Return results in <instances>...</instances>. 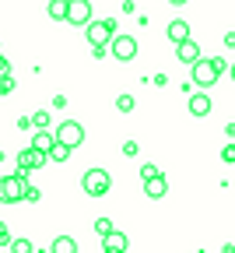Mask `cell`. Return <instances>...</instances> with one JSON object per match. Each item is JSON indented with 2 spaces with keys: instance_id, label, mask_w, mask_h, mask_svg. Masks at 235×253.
<instances>
[{
  "instance_id": "6da1fadb",
  "label": "cell",
  "mask_w": 235,
  "mask_h": 253,
  "mask_svg": "<svg viewBox=\"0 0 235 253\" xmlns=\"http://www.w3.org/2000/svg\"><path fill=\"white\" fill-rule=\"evenodd\" d=\"M84 36L91 42V49H106L109 39L116 36V18H102V21H88L84 25Z\"/></svg>"
},
{
  "instance_id": "7a4b0ae2",
  "label": "cell",
  "mask_w": 235,
  "mask_h": 253,
  "mask_svg": "<svg viewBox=\"0 0 235 253\" xmlns=\"http://www.w3.org/2000/svg\"><path fill=\"white\" fill-rule=\"evenodd\" d=\"M109 186H113V176H109L106 169H88V172L81 176V190H84L88 197H106Z\"/></svg>"
},
{
  "instance_id": "3957f363",
  "label": "cell",
  "mask_w": 235,
  "mask_h": 253,
  "mask_svg": "<svg viewBox=\"0 0 235 253\" xmlns=\"http://www.w3.org/2000/svg\"><path fill=\"white\" fill-rule=\"evenodd\" d=\"M60 144H67V148H78V144H84V126L78 123V120H63L60 126H56V134H53Z\"/></svg>"
},
{
  "instance_id": "277c9868",
  "label": "cell",
  "mask_w": 235,
  "mask_h": 253,
  "mask_svg": "<svg viewBox=\"0 0 235 253\" xmlns=\"http://www.w3.org/2000/svg\"><path fill=\"white\" fill-rule=\"evenodd\" d=\"M25 186L28 179L21 176H0V204H18L25 197Z\"/></svg>"
},
{
  "instance_id": "5b68a950",
  "label": "cell",
  "mask_w": 235,
  "mask_h": 253,
  "mask_svg": "<svg viewBox=\"0 0 235 253\" xmlns=\"http://www.w3.org/2000/svg\"><path fill=\"white\" fill-rule=\"evenodd\" d=\"M109 53H113L119 63L137 60V39H133V36H113V39H109Z\"/></svg>"
},
{
  "instance_id": "8992f818",
  "label": "cell",
  "mask_w": 235,
  "mask_h": 253,
  "mask_svg": "<svg viewBox=\"0 0 235 253\" xmlns=\"http://www.w3.org/2000/svg\"><path fill=\"white\" fill-rule=\"evenodd\" d=\"M218 78H221V74L214 71V63L200 56V60L193 63V81H190V84H196V88H211V84H214Z\"/></svg>"
},
{
  "instance_id": "52a82bcc",
  "label": "cell",
  "mask_w": 235,
  "mask_h": 253,
  "mask_svg": "<svg viewBox=\"0 0 235 253\" xmlns=\"http://www.w3.org/2000/svg\"><path fill=\"white\" fill-rule=\"evenodd\" d=\"M67 21L71 25H88L91 21V0H71V4H67Z\"/></svg>"
},
{
  "instance_id": "ba28073f",
  "label": "cell",
  "mask_w": 235,
  "mask_h": 253,
  "mask_svg": "<svg viewBox=\"0 0 235 253\" xmlns=\"http://www.w3.org/2000/svg\"><path fill=\"white\" fill-rule=\"evenodd\" d=\"M186 106H190V116L200 120V116L211 113V95H207V91H190V102H186Z\"/></svg>"
},
{
  "instance_id": "9c48e42d",
  "label": "cell",
  "mask_w": 235,
  "mask_h": 253,
  "mask_svg": "<svg viewBox=\"0 0 235 253\" xmlns=\"http://www.w3.org/2000/svg\"><path fill=\"white\" fill-rule=\"evenodd\" d=\"M126 246H130V239H126V232H119V229H113V232L102 239V253H126Z\"/></svg>"
},
{
  "instance_id": "30bf717a",
  "label": "cell",
  "mask_w": 235,
  "mask_h": 253,
  "mask_svg": "<svg viewBox=\"0 0 235 253\" xmlns=\"http://www.w3.org/2000/svg\"><path fill=\"white\" fill-rule=\"evenodd\" d=\"M176 60H179V63H190V67H193V63L200 60V46H196L193 39L179 42V46H176Z\"/></svg>"
},
{
  "instance_id": "8fae6325",
  "label": "cell",
  "mask_w": 235,
  "mask_h": 253,
  "mask_svg": "<svg viewBox=\"0 0 235 253\" xmlns=\"http://www.w3.org/2000/svg\"><path fill=\"white\" fill-rule=\"evenodd\" d=\"M144 194L151 197V201H161L165 194H169V183H165V176L158 172L155 179H144Z\"/></svg>"
},
{
  "instance_id": "7c38bea8",
  "label": "cell",
  "mask_w": 235,
  "mask_h": 253,
  "mask_svg": "<svg viewBox=\"0 0 235 253\" xmlns=\"http://www.w3.org/2000/svg\"><path fill=\"white\" fill-rule=\"evenodd\" d=\"M169 39H172V42H176V46H179V42H186V39H190V25H186V21H183V18H176V21H172V25H169Z\"/></svg>"
},
{
  "instance_id": "4fadbf2b",
  "label": "cell",
  "mask_w": 235,
  "mask_h": 253,
  "mask_svg": "<svg viewBox=\"0 0 235 253\" xmlns=\"http://www.w3.org/2000/svg\"><path fill=\"white\" fill-rule=\"evenodd\" d=\"M49 253H78V239H71V236H56L53 246H49Z\"/></svg>"
},
{
  "instance_id": "5bb4252c",
  "label": "cell",
  "mask_w": 235,
  "mask_h": 253,
  "mask_svg": "<svg viewBox=\"0 0 235 253\" xmlns=\"http://www.w3.org/2000/svg\"><path fill=\"white\" fill-rule=\"evenodd\" d=\"M67 4H71V0H49V4H46V14H49L53 21H67Z\"/></svg>"
},
{
  "instance_id": "9a60e30c",
  "label": "cell",
  "mask_w": 235,
  "mask_h": 253,
  "mask_svg": "<svg viewBox=\"0 0 235 253\" xmlns=\"http://www.w3.org/2000/svg\"><path fill=\"white\" fill-rule=\"evenodd\" d=\"M53 141H56V137H53L49 130H36V134H32V148H36V151H49Z\"/></svg>"
},
{
  "instance_id": "2e32d148",
  "label": "cell",
  "mask_w": 235,
  "mask_h": 253,
  "mask_svg": "<svg viewBox=\"0 0 235 253\" xmlns=\"http://www.w3.org/2000/svg\"><path fill=\"white\" fill-rule=\"evenodd\" d=\"M67 155H71V148H67V144H60V141H53V148L46 151V158H49V162H67Z\"/></svg>"
},
{
  "instance_id": "e0dca14e",
  "label": "cell",
  "mask_w": 235,
  "mask_h": 253,
  "mask_svg": "<svg viewBox=\"0 0 235 253\" xmlns=\"http://www.w3.org/2000/svg\"><path fill=\"white\" fill-rule=\"evenodd\" d=\"M28 123L36 126V130H46V126H49V113H46V109H39L36 116H28Z\"/></svg>"
},
{
  "instance_id": "ac0fdd59",
  "label": "cell",
  "mask_w": 235,
  "mask_h": 253,
  "mask_svg": "<svg viewBox=\"0 0 235 253\" xmlns=\"http://www.w3.org/2000/svg\"><path fill=\"white\" fill-rule=\"evenodd\" d=\"M7 246H11V253H32V239H21V236L11 239Z\"/></svg>"
},
{
  "instance_id": "d6986e66",
  "label": "cell",
  "mask_w": 235,
  "mask_h": 253,
  "mask_svg": "<svg viewBox=\"0 0 235 253\" xmlns=\"http://www.w3.org/2000/svg\"><path fill=\"white\" fill-rule=\"evenodd\" d=\"M116 109H119V113H133V95H119V99H116Z\"/></svg>"
},
{
  "instance_id": "ffe728a7",
  "label": "cell",
  "mask_w": 235,
  "mask_h": 253,
  "mask_svg": "<svg viewBox=\"0 0 235 253\" xmlns=\"http://www.w3.org/2000/svg\"><path fill=\"white\" fill-rule=\"evenodd\" d=\"M95 232H98V236L106 239V236L113 232V221H109V218H98V221H95Z\"/></svg>"
},
{
  "instance_id": "44dd1931",
  "label": "cell",
  "mask_w": 235,
  "mask_h": 253,
  "mask_svg": "<svg viewBox=\"0 0 235 253\" xmlns=\"http://www.w3.org/2000/svg\"><path fill=\"white\" fill-rule=\"evenodd\" d=\"M158 172H161V169H158L155 162H144V166H141V179H155Z\"/></svg>"
},
{
  "instance_id": "7402d4cb",
  "label": "cell",
  "mask_w": 235,
  "mask_h": 253,
  "mask_svg": "<svg viewBox=\"0 0 235 253\" xmlns=\"http://www.w3.org/2000/svg\"><path fill=\"white\" fill-rule=\"evenodd\" d=\"M221 162H228V166L235 162V141H228V144L221 148Z\"/></svg>"
},
{
  "instance_id": "603a6c76",
  "label": "cell",
  "mask_w": 235,
  "mask_h": 253,
  "mask_svg": "<svg viewBox=\"0 0 235 253\" xmlns=\"http://www.w3.org/2000/svg\"><path fill=\"white\" fill-rule=\"evenodd\" d=\"M21 201H28V204H39V201H42V194H39L36 186H25V197H21Z\"/></svg>"
},
{
  "instance_id": "cb8c5ba5",
  "label": "cell",
  "mask_w": 235,
  "mask_h": 253,
  "mask_svg": "<svg viewBox=\"0 0 235 253\" xmlns=\"http://www.w3.org/2000/svg\"><path fill=\"white\" fill-rule=\"evenodd\" d=\"M137 151H141V144H137V141H126V144H123V155H126V158H133Z\"/></svg>"
},
{
  "instance_id": "d4e9b609",
  "label": "cell",
  "mask_w": 235,
  "mask_h": 253,
  "mask_svg": "<svg viewBox=\"0 0 235 253\" xmlns=\"http://www.w3.org/2000/svg\"><path fill=\"white\" fill-rule=\"evenodd\" d=\"M211 63H214V71H218V74H225V71H228V63H225V56H211Z\"/></svg>"
},
{
  "instance_id": "484cf974",
  "label": "cell",
  "mask_w": 235,
  "mask_h": 253,
  "mask_svg": "<svg viewBox=\"0 0 235 253\" xmlns=\"http://www.w3.org/2000/svg\"><path fill=\"white\" fill-rule=\"evenodd\" d=\"M11 243V232H7V221H0V246Z\"/></svg>"
},
{
  "instance_id": "4316f807",
  "label": "cell",
  "mask_w": 235,
  "mask_h": 253,
  "mask_svg": "<svg viewBox=\"0 0 235 253\" xmlns=\"http://www.w3.org/2000/svg\"><path fill=\"white\" fill-rule=\"evenodd\" d=\"M14 88V78H0V95H7Z\"/></svg>"
},
{
  "instance_id": "83f0119b",
  "label": "cell",
  "mask_w": 235,
  "mask_h": 253,
  "mask_svg": "<svg viewBox=\"0 0 235 253\" xmlns=\"http://www.w3.org/2000/svg\"><path fill=\"white\" fill-rule=\"evenodd\" d=\"M0 78H11V63H7V56H0Z\"/></svg>"
},
{
  "instance_id": "f1b7e54d",
  "label": "cell",
  "mask_w": 235,
  "mask_h": 253,
  "mask_svg": "<svg viewBox=\"0 0 235 253\" xmlns=\"http://www.w3.org/2000/svg\"><path fill=\"white\" fill-rule=\"evenodd\" d=\"M225 46H228V49H235V32H228V36H225Z\"/></svg>"
},
{
  "instance_id": "f546056e",
  "label": "cell",
  "mask_w": 235,
  "mask_h": 253,
  "mask_svg": "<svg viewBox=\"0 0 235 253\" xmlns=\"http://www.w3.org/2000/svg\"><path fill=\"white\" fill-rule=\"evenodd\" d=\"M169 4H172V7H183V4H190V0H169Z\"/></svg>"
},
{
  "instance_id": "4dcf8cb0",
  "label": "cell",
  "mask_w": 235,
  "mask_h": 253,
  "mask_svg": "<svg viewBox=\"0 0 235 253\" xmlns=\"http://www.w3.org/2000/svg\"><path fill=\"white\" fill-rule=\"evenodd\" d=\"M228 74H232V81H235V63H232V67H228Z\"/></svg>"
},
{
  "instance_id": "1f68e13d",
  "label": "cell",
  "mask_w": 235,
  "mask_h": 253,
  "mask_svg": "<svg viewBox=\"0 0 235 253\" xmlns=\"http://www.w3.org/2000/svg\"><path fill=\"white\" fill-rule=\"evenodd\" d=\"M0 162H4V151H0Z\"/></svg>"
}]
</instances>
